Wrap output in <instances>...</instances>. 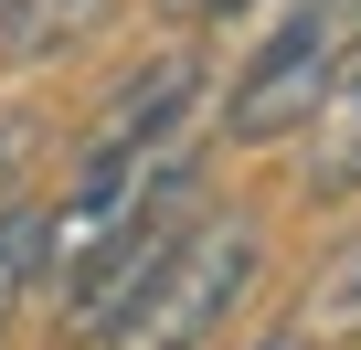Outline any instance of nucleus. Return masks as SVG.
I'll return each instance as SVG.
<instances>
[{
    "label": "nucleus",
    "instance_id": "1",
    "mask_svg": "<svg viewBox=\"0 0 361 350\" xmlns=\"http://www.w3.org/2000/svg\"><path fill=\"white\" fill-rule=\"evenodd\" d=\"M255 276H266V223L192 202V223H180L138 265V287L96 318V350H213L234 329V308L255 297Z\"/></svg>",
    "mask_w": 361,
    "mask_h": 350
},
{
    "label": "nucleus",
    "instance_id": "4",
    "mask_svg": "<svg viewBox=\"0 0 361 350\" xmlns=\"http://www.w3.org/2000/svg\"><path fill=\"white\" fill-rule=\"evenodd\" d=\"M43 297V202L22 192L11 213H0V339L22 329V308Z\"/></svg>",
    "mask_w": 361,
    "mask_h": 350
},
{
    "label": "nucleus",
    "instance_id": "2",
    "mask_svg": "<svg viewBox=\"0 0 361 350\" xmlns=\"http://www.w3.org/2000/svg\"><path fill=\"white\" fill-rule=\"evenodd\" d=\"M361 54V0H287L276 32L255 43V64L224 96V138L234 149H276L319 117V96L340 85V64Z\"/></svg>",
    "mask_w": 361,
    "mask_h": 350
},
{
    "label": "nucleus",
    "instance_id": "6",
    "mask_svg": "<svg viewBox=\"0 0 361 350\" xmlns=\"http://www.w3.org/2000/svg\"><path fill=\"white\" fill-rule=\"evenodd\" d=\"M170 22H213V11H234V0H159Z\"/></svg>",
    "mask_w": 361,
    "mask_h": 350
},
{
    "label": "nucleus",
    "instance_id": "3",
    "mask_svg": "<svg viewBox=\"0 0 361 350\" xmlns=\"http://www.w3.org/2000/svg\"><path fill=\"white\" fill-rule=\"evenodd\" d=\"M298 138H308V170H298L308 192H361V54L340 64V85L319 96V117Z\"/></svg>",
    "mask_w": 361,
    "mask_h": 350
},
{
    "label": "nucleus",
    "instance_id": "5",
    "mask_svg": "<svg viewBox=\"0 0 361 350\" xmlns=\"http://www.w3.org/2000/svg\"><path fill=\"white\" fill-rule=\"evenodd\" d=\"M32 149H43V106H0V213L22 202V170H32Z\"/></svg>",
    "mask_w": 361,
    "mask_h": 350
}]
</instances>
